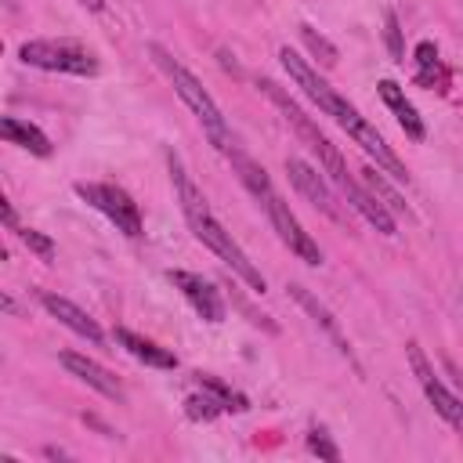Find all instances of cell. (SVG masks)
<instances>
[{
  "mask_svg": "<svg viewBox=\"0 0 463 463\" xmlns=\"http://www.w3.org/2000/svg\"><path fill=\"white\" fill-rule=\"evenodd\" d=\"M257 87H260V90L268 94V101L282 112V119L293 127V134H297V137H300V141L318 156L322 170H326V174H329V181L344 192V199L351 203V210H354V213H362V217H365L380 235H398V224H394L391 210L376 199V192H369V184H362V181L347 170V163H344L340 148H336V145L318 130V123H315V119H311V116H307V112H304V109H300V105H297V101H293V98L275 83V80H260Z\"/></svg>",
  "mask_w": 463,
  "mask_h": 463,
  "instance_id": "cell-1",
  "label": "cell"
},
{
  "mask_svg": "<svg viewBox=\"0 0 463 463\" xmlns=\"http://www.w3.org/2000/svg\"><path fill=\"white\" fill-rule=\"evenodd\" d=\"M148 54H152V61H156V69L174 83V90H177V98L192 109V116L199 119V127H203V134L210 137V145L224 156V159H232L242 145H239V137H235V130H232V123L224 119V112H221V105L213 101V94L199 83V76L188 69V65H181L163 43H148Z\"/></svg>",
  "mask_w": 463,
  "mask_h": 463,
  "instance_id": "cell-5",
  "label": "cell"
},
{
  "mask_svg": "<svg viewBox=\"0 0 463 463\" xmlns=\"http://www.w3.org/2000/svg\"><path fill=\"white\" fill-rule=\"evenodd\" d=\"M40 304H43V311L51 315V318H58L65 329H72L76 336H83V340H90L94 347H101L105 344V333H101V326L83 311V307H76L69 297H58V293H43L40 297Z\"/></svg>",
  "mask_w": 463,
  "mask_h": 463,
  "instance_id": "cell-11",
  "label": "cell"
},
{
  "mask_svg": "<svg viewBox=\"0 0 463 463\" xmlns=\"http://www.w3.org/2000/svg\"><path fill=\"white\" fill-rule=\"evenodd\" d=\"M279 61H282V69L289 72V80L318 105V112H326L340 130H347V137L365 152V156H373L376 159V166L380 170H387L394 181H409V170H405V163L391 152V145L383 141V134L329 83V80H322L318 76V69L315 65H307L297 51H289V47H279Z\"/></svg>",
  "mask_w": 463,
  "mask_h": 463,
  "instance_id": "cell-2",
  "label": "cell"
},
{
  "mask_svg": "<svg viewBox=\"0 0 463 463\" xmlns=\"http://www.w3.org/2000/svg\"><path fill=\"white\" fill-rule=\"evenodd\" d=\"M289 297H293V300H297V304H300V307H304V311H307V315H311V318H315V322H318V326H322V329L333 336V344L340 347V354H347V358H351V344L344 340V333H340L336 318L326 311V304H318V300H315V297H311L304 286H297V282H289Z\"/></svg>",
  "mask_w": 463,
  "mask_h": 463,
  "instance_id": "cell-16",
  "label": "cell"
},
{
  "mask_svg": "<svg viewBox=\"0 0 463 463\" xmlns=\"http://www.w3.org/2000/svg\"><path fill=\"white\" fill-rule=\"evenodd\" d=\"M300 33H304V40H307V47H311L315 54L322 51V65H333V61H336V47H333V43H326L322 36H315V29H311V25H300Z\"/></svg>",
  "mask_w": 463,
  "mask_h": 463,
  "instance_id": "cell-21",
  "label": "cell"
},
{
  "mask_svg": "<svg viewBox=\"0 0 463 463\" xmlns=\"http://www.w3.org/2000/svg\"><path fill=\"white\" fill-rule=\"evenodd\" d=\"M405 354H409V365H412V376H416V383L423 387V394H427V402L434 405V412L463 438V398L459 394H452L445 383H441V376L434 373V365L427 362V354H423V347L416 344V340H409V347H405Z\"/></svg>",
  "mask_w": 463,
  "mask_h": 463,
  "instance_id": "cell-8",
  "label": "cell"
},
{
  "mask_svg": "<svg viewBox=\"0 0 463 463\" xmlns=\"http://www.w3.org/2000/svg\"><path fill=\"white\" fill-rule=\"evenodd\" d=\"M376 90H380V98H383V105L394 112V119H398V127L412 137V141H423L427 137V127H423V119H420V112H416V105L405 98V87H398L394 80H380L376 83Z\"/></svg>",
  "mask_w": 463,
  "mask_h": 463,
  "instance_id": "cell-13",
  "label": "cell"
},
{
  "mask_svg": "<svg viewBox=\"0 0 463 463\" xmlns=\"http://www.w3.org/2000/svg\"><path fill=\"white\" fill-rule=\"evenodd\" d=\"M452 376H456V383L463 387V373H459V369H452Z\"/></svg>",
  "mask_w": 463,
  "mask_h": 463,
  "instance_id": "cell-23",
  "label": "cell"
},
{
  "mask_svg": "<svg viewBox=\"0 0 463 463\" xmlns=\"http://www.w3.org/2000/svg\"><path fill=\"white\" fill-rule=\"evenodd\" d=\"M416 80H420L423 87H438L441 94L449 90V69L441 65L438 47H434L430 40L416 43Z\"/></svg>",
  "mask_w": 463,
  "mask_h": 463,
  "instance_id": "cell-17",
  "label": "cell"
},
{
  "mask_svg": "<svg viewBox=\"0 0 463 463\" xmlns=\"http://www.w3.org/2000/svg\"><path fill=\"white\" fill-rule=\"evenodd\" d=\"M0 134H4L7 145H18V148H25V152H33V156H51V137H47L36 123H29V119L4 116V119H0Z\"/></svg>",
  "mask_w": 463,
  "mask_h": 463,
  "instance_id": "cell-15",
  "label": "cell"
},
{
  "mask_svg": "<svg viewBox=\"0 0 463 463\" xmlns=\"http://www.w3.org/2000/svg\"><path fill=\"white\" fill-rule=\"evenodd\" d=\"M387 43H391V54L394 61H402V36H398V18L387 11Z\"/></svg>",
  "mask_w": 463,
  "mask_h": 463,
  "instance_id": "cell-22",
  "label": "cell"
},
{
  "mask_svg": "<svg viewBox=\"0 0 463 463\" xmlns=\"http://www.w3.org/2000/svg\"><path fill=\"white\" fill-rule=\"evenodd\" d=\"M228 163H232V170L239 174L242 188H246V192L260 203V210L268 213V221H271L275 235L282 239V246H289V253H297L304 264H322V250H318V242L311 239V232H304V224L297 221V213L289 210V203L275 192L268 170H264L257 159H250L242 148H239Z\"/></svg>",
  "mask_w": 463,
  "mask_h": 463,
  "instance_id": "cell-4",
  "label": "cell"
},
{
  "mask_svg": "<svg viewBox=\"0 0 463 463\" xmlns=\"http://www.w3.org/2000/svg\"><path fill=\"white\" fill-rule=\"evenodd\" d=\"M307 449L315 452V456H322V459H329V463H336L340 459V449L329 441V434L326 430H318V427H311L307 430Z\"/></svg>",
  "mask_w": 463,
  "mask_h": 463,
  "instance_id": "cell-20",
  "label": "cell"
},
{
  "mask_svg": "<svg viewBox=\"0 0 463 463\" xmlns=\"http://www.w3.org/2000/svg\"><path fill=\"white\" fill-rule=\"evenodd\" d=\"M76 195H80L87 206H94L98 213H105V217L116 224V232H123L127 239H141V235H145L141 206L130 199L127 188L109 184V181H80V184H76Z\"/></svg>",
  "mask_w": 463,
  "mask_h": 463,
  "instance_id": "cell-7",
  "label": "cell"
},
{
  "mask_svg": "<svg viewBox=\"0 0 463 463\" xmlns=\"http://www.w3.org/2000/svg\"><path fill=\"white\" fill-rule=\"evenodd\" d=\"M18 232V239L40 257V260H54V242L47 239V235H40V232H33V228H14Z\"/></svg>",
  "mask_w": 463,
  "mask_h": 463,
  "instance_id": "cell-19",
  "label": "cell"
},
{
  "mask_svg": "<svg viewBox=\"0 0 463 463\" xmlns=\"http://www.w3.org/2000/svg\"><path fill=\"white\" fill-rule=\"evenodd\" d=\"M166 279L174 282V289H181V297L192 304V311L203 318V322H224V300H221V289L210 282V279H203V275H195V271H166Z\"/></svg>",
  "mask_w": 463,
  "mask_h": 463,
  "instance_id": "cell-10",
  "label": "cell"
},
{
  "mask_svg": "<svg viewBox=\"0 0 463 463\" xmlns=\"http://www.w3.org/2000/svg\"><path fill=\"white\" fill-rule=\"evenodd\" d=\"M362 177H365V184H369V192H376V199L387 206V210H398V213H409V206H405V199L402 195H394L387 184H383V177H380V170H373V166H365L362 170Z\"/></svg>",
  "mask_w": 463,
  "mask_h": 463,
  "instance_id": "cell-18",
  "label": "cell"
},
{
  "mask_svg": "<svg viewBox=\"0 0 463 463\" xmlns=\"http://www.w3.org/2000/svg\"><path fill=\"white\" fill-rule=\"evenodd\" d=\"M116 344H119L130 358H137V362H145V365H152V369H174V365H177V354H174V351L159 347L156 340H148V336H141V333H134V329H127V326H116Z\"/></svg>",
  "mask_w": 463,
  "mask_h": 463,
  "instance_id": "cell-14",
  "label": "cell"
},
{
  "mask_svg": "<svg viewBox=\"0 0 463 463\" xmlns=\"http://www.w3.org/2000/svg\"><path fill=\"white\" fill-rule=\"evenodd\" d=\"M22 65L43 69V72H65V76H94L98 58L76 40H25L18 47Z\"/></svg>",
  "mask_w": 463,
  "mask_h": 463,
  "instance_id": "cell-6",
  "label": "cell"
},
{
  "mask_svg": "<svg viewBox=\"0 0 463 463\" xmlns=\"http://www.w3.org/2000/svg\"><path fill=\"white\" fill-rule=\"evenodd\" d=\"M58 358H61V365H65L76 380H83L87 387H94V391L105 394L109 402H123V398H127V394H123V383H119L101 362H94V358H87V354H76V351H61Z\"/></svg>",
  "mask_w": 463,
  "mask_h": 463,
  "instance_id": "cell-12",
  "label": "cell"
},
{
  "mask_svg": "<svg viewBox=\"0 0 463 463\" xmlns=\"http://www.w3.org/2000/svg\"><path fill=\"white\" fill-rule=\"evenodd\" d=\"M286 174H289V181H293V188L318 210V213H326L329 221H336V224H347V203H340L336 195H333V188L326 184V177L311 166V163H304V159H286Z\"/></svg>",
  "mask_w": 463,
  "mask_h": 463,
  "instance_id": "cell-9",
  "label": "cell"
},
{
  "mask_svg": "<svg viewBox=\"0 0 463 463\" xmlns=\"http://www.w3.org/2000/svg\"><path fill=\"white\" fill-rule=\"evenodd\" d=\"M166 166H170V184H174V195H177V206H181V213H184V221H188V228H192V235L206 246V250H213L253 293H264L268 289V282H264V275H260V268L246 257V250L232 239V232L217 221V213L210 210V203H206V195L199 192V184L192 181V174L184 170V163H181V156L177 152H166Z\"/></svg>",
  "mask_w": 463,
  "mask_h": 463,
  "instance_id": "cell-3",
  "label": "cell"
}]
</instances>
